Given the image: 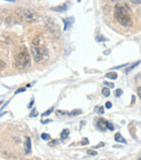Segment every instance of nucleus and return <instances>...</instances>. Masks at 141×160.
Masks as SVG:
<instances>
[{
	"label": "nucleus",
	"mask_w": 141,
	"mask_h": 160,
	"mask_svg": "<svg viewBox=\"0 0 141 160\" xmlns=\"http://www.w3.org/2000/svg\"><path fill=\"white\" fill-rule=\"evenodd\" d=\"M31 48H32V55H33V57H34V60H35L37 63L46 60L47 58H48L47 49L41 45V43H40V37H39V36H37V37L34 38Z\"/></svg>",
	"instance_id": "f257e3e1"
},
{
	"label": "nucleus",
	"mask_w": 141,
	"mask_h": 160,
	"mask_svg": "<svg viewBox=\"0 0 141 160\" xmlns=\"http://www.w3.org/2000/svg\"><path fill=\"white\" fill-rule=\"evenodd\" d=\"M114 17L117 20V22L120 25H123L125 27H129L132 25V21L131 18L129 17L128 12L126 11V9L122 6H116L114 9Z\"/></svg>",
	"instance_id": "f03ea898"
},
{
	"label": "nucleus",
	"mask_w": 141,
	"mask_h": 160,
	"mask_svg": "<svg viewBox=\"0 0 141 160\" xmlns=\"http://www.w3.org/2000/svg\"><path fill=\"white\" fill-rule=\"evenodd\" d=\"M15 15L16 18L20 20V22H24V23H32L35 22L38 18V15L36 12L29 9H24V8H20L15 11Z\"/></svg>",
	"instance_id": "7ed1b4c3"
},
{
	"label": "nucleus",
	"mask_w": 141,
	"mask_h": 160,
	"mask_svg": "<svg viewBox=\"0 0 141 160\" xmlns=\"http://www.w3.org/2000/svg\"><path fill=\"white\" fill-rule=\"evenodd\" d=\"M15 63L16 67L20 69H27L31 65V56L26 49L19 51L15 57Z\"/></svg>",
	"instance_id": "20e7f679"
},
{
	"label": "nucleus",
	"mask_w": 141,
	"mask_h": 160,
	"mask_svg": "<svg viewBox=\"0 0 141 160\" xmlns=\"http://www.w3.org/2000/svg\"><path fill=\"white\" fill-rule=\"evenodd\" d=\"M97 125H98V128H100V130H102V131H106V130L113 131V130H114V125H113L111 122L104 120V119H99L98 121H97Z\"/></svg>",
	"instance_id": "39448f33"
},
{
	"label": "nucleus",
	"mask_w": 141,
	"mask_h": 160,
	"mask_svg": "<svg viewBox=\"0 0 141 160\" xmlns=\"http://www.w3.org/2000/svg\"><path fill=\"white\" fill-rule=\"evenodd\" d=\"M24 146H25V154H26V155L31 154V147H32V143H31V138H29V137H26Z\"/></svg>",
	"instance_id": "423d86ee"
},
{
	"label": "nucleus",
	"mask_w": 141,
	"mask_h": 160,
	"mask_svg": "<svg viewBox=\"0 0 141 160\" xmlns=\"http://www.w3.org/2000/svg\"><path fill=\"white\" fill-rule=\"evenodd\" d=\"M74 22V19L73 18H70V19H63V23H64V29L66 31L68 29V26H70L72 23Z\"/></svg>",
	"instance_id": "0eeeda50"
},
{
	"label": "nucleus",
	"mask_w": 141,
	"mask_h": 160,
	"mask_svg": "<svg viewBox=\"0 0 141 160\" xmlns=\"http://www.w3.org/2000/svg\"><path fill=\"white\" fill-rule=\"evenodd\" d=\"M66 9H67L66 4H62V6H59V7L52 8V10L56 11V12H64V11H66Z\"/></svg>",
	"instance_id": "6e6552de"
},
{
	"label": "nucleus",
	"mask_w": 141,
	"mask_h": 160,
	"mask_svg": "<svg viewBox=\"0 0 141 160\" xmlns=\"http://www.w3.org/2000/svg\"><path fill=\"white\" fill-rule=\"evenodd\" d=\"M115 141H116V142H120V143H123V144H126V139L124 138L123 136L120 135V133H116V134H115Z\"/></svg>",
	"instance_id": "1a4fd4ad"
},
{
	"label": "nucleus",
	"mask_w": 141,
	"mask_h": 160,
	"mask_svg": "<svg viewBox=\"0 0 141 160\" xmlns=\"http://www.w3.org/2000/svg\"><path fill=\"white\" fill-rule=\"evenodd\" d=\"M105 76L108 78H110V80H116V78L118 77L117 73H116V72H114V71H113V72H109V73H108Z\"/></svg>",
	"instance_id": "9d476101"
},
{
	"label": "nucleus",
	"mask_w": 141,
	"mask_h": 160,
	"mask_svg": "<svg viewBox=\"0 0 141 160\" xmlns=\"http://www.w3.org/2000/svg\"><path fill=\"white\" fill-rule=\"evenodd\" d=\"M68 135H70V131L67 130V128H65V130H63L62 131V133H61V139H65L68 137Z\"/></svg>",
	"instance_id": "9b49d317"
},
{
	"label": "nucleus",
	"mask_w": 141,
	"mask_h": 160,
	"mask_svg": "<svg viewBox=\"0 0 141 160\" xmlns=\"http://www.w3.org/2000/svg\"><path fill=\"white\" fill-rule=\"evenodd\" d=\"M140 62H141V61H137L136 63H134L132 65H130V67H129V68H128V69L126 70V73H129V72H130L131 70H134V69L136 68V67H137V65H138L139 63H140Z\"/></svg>",
	"instance_id": "f8f14e48"
},
{
	"label": "nucleus",
	"mask_w": 141,
	"mask_h": 160,
	"mask_svg": "<svg viewBox=\"0 0 141 160\" xmlns=\"http://www.w3.org/2000/svg\"><path fill=\"white\" fill-rule=\"evenodd\" d=\"M102 94H103V96H105V97H108V96H110V89L108 88V87H104V88L102 89Z\"/></svg>",
	"instance_id": "ddd939ff"
},
{
	"label": "nucleus",
	"mask_w": 141,
	"mask_h": 160,
	"mask_svg": "<svg viewBox=\"0 0 141 160\" xmlns=\"http://www.w3.org/2000/svg\"><path fill=\"white\" fill-rule=\"evenodd\" d=\"M81 113V110H74L72 111L70 113H68L70 116H72V117H75V116H79V114Z\"/></svg>",
	"instance_id": "4468645a"
},
{
	"label": "nucleus",
	"mask_w": 141,
	"mask_h": 160,
	"mask_svg": "<svg viewBox=\"0 0 141 160\" xmlns=\"http://www.w3.org/2000/svg\"><path fill=\"white\" fill-rule=\"evenodd\" d=\"M95 111H97V113L102 114L104 113V108H103V107H97V108H95Z\"/></svg>",
	"instance_id": "2eb2a0df"
},
{
	"label": "nucleus",
	"mask_w": 141,
	"mask_h": 160,
	"mask_svg": "<svg viewBox=\"0 0 141 160\" xmlns=\"http://www.w3.org/2000/svg\"><path fill=\"white\" fill-rule=\"evenodd\" d=\"M41 138L43 139V141H49V139H50V135H49V134H47V133H42V134H41Z\"/></svg>",
	"instance_id": "dca6fc26"
},
{
	"label": "nucleus",
	"mask_w": 141,
	"mask_h": 160,
	"mask_svg": "<svg viewBox=\"0 0 141 160\" xmlns=\"http://www.w3.org/2000/svg\"><path fill=\"white\" fill-rule=\"evenodd\" d=\"M122 94H123V90H122L120 88H118V89H116V90H115V96H116V97H120Z\"/></svg>",
	"instance_id": "f3484780"
},
{
	"label": "nucleus",
	"mask_w": 141,
	"mask_h": 160,
	"mask_svg": "<svg viewBox=\"0 0 141 160\" xmlns=\"http://www.w3.org/2000/svg\"><path fill=\"white\" fill-rule=\"evenodd\" d=\"M25 90H26V88L25 87H23V88H19L15 90V95H18V94H20V93H24Z\"/></svg>",
	"instance_id": "a211bd4d"
},
{
	"label": "nucleus",
	"mask_w": 141,
	"mask_h": 160,
	"mask_svg": "<svg viewBox=\"0 0 141 160\" xmlns=\"http://www.w3.org/2000/svg\"><path fill=\"white\" fill-rule=\"evenodd\" d=\"M87 154H88V155H91V156H97V151H95V150H88Z\"/></svg>",
	"instance_id": "6ab92c4d"
},
{
	"label": "nucleus",
	"mask_w": 141,
	"mask_h": 160,
	"mask_svg": "<svg viewBox=\"0 0 141 160\" xmlns=\"http://www.w3.org/2000/svg\"><path fill=\"white\" fill-rule=\"evenodd\" d=\"M53 109L51 108V109H49V110H47V111H45L43 113H42V116H49L50 113H51V111H52Z\"/></svg>",
	"instance_id": "aec40b11"
},
{
	"label": "nucleus",
	"mask_w": 141,
	"mask_h": 160,
	"mask_svg": "<svg viewBox=\"0 0 141 160\" xmlns=\"http://www.w3.org/2000/svg\"><path fill=\"white\" fill-rule=\"evenodd\" d=\"M105 108H108V109H111V108H112V103H110V101L105 103Z\"/></svg>",
	"instance_id": "412c9836"
},
{
	"label": "nucleus",
	"mask_w": 141,
	"mask_h": 160,
	"mask_svg": "<svg viewBox=\"0 0 141 160\" xmlns=\"http://www.w3.org/2000/svg\"><path fill=\"white\" fill-rule=\"evenodd\" d=\"M137 94H138V96H139V98H140V100H141V86L137 88Z\"/></svg>",
	"instance_id": "4be33fe9"
},
{
	"label": "nucleus",
	"mask_w": 141,
	"mask_h": 160,
	"mask_svg": "<svg viewBox=\"0 0 141 160\" xmlns=\"http://www.w3.org/2000/svg\"><path fill=\"white\" fill-rule=\"evenodd\" d=\"M130 2H132V4H141V0H129Z\"/></svg>",
	"instance_id": "5701e85b"
},
{
	"label": "nucleus",
	"mask_w": 141,
	"mask_h": 160,
	"mask_svg": "<svg viewBox=\"0 0 141 160\" xmlns=\"http://www.w3.org/2000/svg\"><path fill=\"white\" fill-rule=\"evenodd\" d=\"M104 85H108L109 86V87H111V88H112V87H114V84H113V83H109V82H104Z\"/></svg>",
	"instance_id": "b1692460"
},
{
	"label": "nucleus",
	"mask_w": 141,
	"mask_h": 160,
	"mask_svg": "<svg viewBox=\"0 0 141 160\" xmlns=\"http://www.w3.org/2000/svg\"><path fill=\"white\" fill-rule=\"evenodd\" d=\"M127 65H128V63L120 64V65H118V67H116V68H113V69H120V68H125V67H127Z\"/></svg>",
	"instance_id": "393cba45"
},
{
	"label": "nucleus",
	"mask_w": 141,
	"mask_h": 160,
	"mask_svg": "<svg viewBox=\"0 0 141 160\" xmlns=\"http://www.w3.org/2000/svg\"><path fill=\"white\" fill-rule=\"evenodd\" d=\"M88 139L87 138H84L83 139V141H81V144H83V145H87V144H88Z\"/></svg>",
	"instance_id": "a878e982"
},
{
	"label": "nucleus",
	"mask_w": 141,
	"mask_h": 160,
	"mask_svg": "<svg viewBox=\"0 0 141 160\" xmlns=\"http://www.w3.org/2000/svg\"><path fill=\"white\" fill-rule=\"evenodd\" d=\"M56 144H58V141H53V142H50L49 143V146H53V145H56Z\"/></svg>",
	"instance_id": "bb28decb"
},
{
	"label": "nucleus",
	"mask_w": 141,
	"mask_h": 160,
	"mask_svg": "<svg viewBox=\"0 0 141 160\" xmlns=\"http://www.w3.org/2000/svg\"><path fill=\"white\" fill-rule=\"evenodd\" d=\"M32 112H33V113L31 114V117H36V116H37V113H36V109H34Z\"/></svg>",
	"instance_id": "cd10ccee"
},
{
	"label": "nucleus",
	"mask_w": 141,
	"mask_h": 160,
	"mask_svg": "<svg viewBox=\"0 0 141 160\" xmlns=\"http://www.w3.org/2000/svg\"><path fill=\"white\" fill-rule=\"evenodd\" d=\"M50 121H51V120H42L41 123H42V124H46V123H49Z\"/></svg>",
	"instance_id": "c85d7f7f"
},
{
	"label": "nucleus",
	"mask_w": 141,
	"mask_h": 160,
	"mask_svg": "<svg viewBox=\"0 0 141 160\" xmlns=\"http://www.w3.org/2000/svg\"><path fill=\"white\" fill-rule=\"evenodd\" d=\"M56 113L59 114V116H63V114H65V112H64V111H58Z\"/></svg>",
	"instance_id": "c756f323"
},
{
	"label": "nucleus",
	"mask_w": 141,
	"mask_h": 160,
	"mask_svg": "<svg viewBox=\"0 0 141 160\" xmlns=\"http://www.w3.org/2000/svg\"><path fill=\"white\" fill-rule=\"evenodd\" d=\"M33 103H34V99H32V101L29 103V105H28V108H32V107H33Z\"/></svg>",
	"instance_id": "7c9ffc66"
},
{
	"label": "nucleus",
	"mask_w": 141,
	"mask_h": 160,
	"mask_svg": "<svg viewBox=\"0 0 141 160\" xmlns=\"http://www.w3.org/2000/svg\"><path fill=\"white\" fill-rule=\"evenodd\" d=\"M4 60H1V69H2V70H4Z\"/></svg>",
	"instance_id": "2f4dec72"
},
{
	"label": "nucleus",
	"mask_w": 141,
	"mask_h": 160,
	"mask_svg": "<svg viewBox=\"0 0 141 160\" xmlns=\"http://www.w3.org/2000/svg\"><path fill=\"white\" fill-rule=\"evenodd\" d=\"M135 103V96H132V98H131V103Z\"/></svg>",
	"instance_id": "473e14b6"
},
{
	"label": "nucleus",
	"mask_w": 141,
	"mask_h": 160,
	"mask_svg": "<svg viewBox=\"0 0 141 160\" xmlns=\"http://www.w3.org/2000/svg\"><path fill=\"white\" fill-rule=\"evenodd\" d=\"M7 1H11V2H14V0H7Z\"/></svg>",
	"instance_id": "72a5a7b5"
},
{
	"label": "nucleus",
	"mask_w": 141,
	"mask_h": 160,
	"mask_svg": "<svg viewBox=\"0 0 141 160\" xmlns=\"http://www.w3.org/2000/svg\"><path fill=\"white\" fill-rule=\"evenodd\" d=\"M77 1H78V2H80V0H77Z\"/></svg>",
	"instance_id": "f704fd0d"
},
{
	"label": "nucleus",
	"mask_w": 141,
	"mask_h": 160,
	"mask_svg": "<svg viewBox=\"0 0 141 160\" xmlns=\"http://www.w3.org/2000/svg\"><path fill=\"white\" fill-rule=\"evenodd\" d=\"M112 1H117V0H112Z\"/></svg>",
	"instance_id": "c9c22d12"
}]
</instances>
